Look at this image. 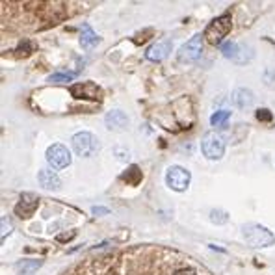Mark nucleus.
I'll return each instance as SVG.
<instances>
[{
    "mask_svg": "<svg viewBox=\"0 0 275 275\" xmlns=\"http://www.w3.org/2000/svg\"><path fill=\"white\" fill-rule=\"evenodd\" d=\"M201 52H203V37L194 36L190 41H186L180 51H178V60L186 61V63H192V61H197L201 58Z\"/></svg>",
    "mask_w": 275,
    "mask_h": 275,
    "instance_id": "nucleus-7",
    "label": "nucleus"
},
{
    "mask_svg": "<svg viewBox=\"0 0 275 275\" xmlns=\"http://www.w3.org/2000/svg\"><path fill=\"white\" fill-rule=\"evenodd\" d=\"M47 162L51 164L54 169H63L71 164V153L65 145L61 143H54L47 149Z\"/></svg>",
    "mask_w": 275,
    "mask_h": 275,
    "instance_id": "nucleus-6",
    "label": "nucleus"
},
{
    "mask_svg": "<svg viewBox=\"0 0 275 275\" xmlns=\"http://www.w3.org/2000/svg\"><path fill=\"white\" fill-rule=\"evenodd\" d=\"M104 123H106L108 130H113V132H123L128 128V118L127 113L121 112V110H112V112L106 113L104 118Z\"/></svg>",
    "mask_w": 275,
    "mask_h": 275,
    "instance_id": "nucleus-8",
    "label": "nucleus"
},
{
    "mask_svg": "<svg viewBox=\"0 0 275 275\" xmlns=\"http://www.w3.org/2000/svg\"><path fill=\"white\" fill-rule=\"evenodd\" d=\"M99 43V37L97 34L91 30V26L89 25H84L82 26V30H80V45L82 49H93V47L97 45Z\"/></svg>",
    "mask_w": 275,
    "mask_h": 275,
    "instance_id": "nucleus-14",
    "label": "nucleus"
},
{
    "mask_svg": "<svg viewBox=\"0 0 275 275\" xmlns=\"http://www.w3.org/2000/svg\"><path fill=\"white\" fill-rule=\"evenodd\" d=\"M229 118H231L229 110H219V112H216L214 116L210 118V125H212V127L221 128V127H225V123L229 121Z\"/></svg>",
    "mask_w": 275,
    "mask_h": 275,
    "instance_id": "nucleus-16",
    "label": "nucleus"
},
{
    "mask_svg": "<svg viewBox=\"0 0 275 275\" xmlns=\"http://www.w3.org/2000/svg\"><path fill=\"white\" fill-rule=\"evenodd\" d=\"M244 238L251 247H270L275 244V236L264 225L259 223H247L244 225Z\"/></svg>",
    "mask_w": 275,
    "mask_h": 275,
    "instance_id": "nucleus-1",
    "label": "nucleus"
},
{
    "mask_svg": "<svg viewBox=\"0 0 275 275\" xmlns=\"http://www.w3.org/2000/svg\"><path fill=\"white\" fill-rule=\"evenodd\" d=\"M73 97L77 99H89V101H97L99 95H101V89H99L93 82H82V84H75L71 86Z\"/></svg>",
    "mask_w": 275,
    "mask_h": 275,
    "instance_id": "nucleus-9",
    "label": "nucleus"
},
{
    "mask_svg": "<svg viewBox=\"0 0 275 275\" xmlns=\"http://www.w3.org/2000/svg\"><path fill=\"white\" fill-rule=\"evenodd\" d=\"M169 52H171V43H169V41H158V43L149 47L147 52H145V56L151 61H162Z\"/></svg>",
    "mask_w": 275,
    "mask_h": 275,
    "instance_id": "nucleus-11",
    "label": "nucleus"
},
{
    "mask_svg": "<svg viewBox=\"0 0 275 275\" xmlns=\"http://www.w3.org/2000/svg\"><path fill=\"white\" fill-rule=\"evenodd\" d=\"M91 212H93V214H106L108 209H101V207H95V209H93Z\"/></svg>",
    "mask_w": 275,
    "mask_h": 275,
    "instance_id": "nucleus-23",
    "label": "nucleus"
},
{
    "mask_svg": "<svg viewBox=\"0 0 275 275\" xmlns=\"http://www.w3.org/2000/svg\"><path fill=\"white\" fill-rule=\"evenodd\" d=\"M77 77V73H58V75H51L49 82H69Z\"/></svg>",
    "mask_w": 275,
    "mask_h": 275,
    "instance_id": "nucleus-18",
    "label": "nucleus"
},
{
    "mask_svg": "<svg viewBox=\"0 0 275 275\" xmlns=\"http://www.w3.org/2000/svg\"><path fill=\"white\" fill-rule=\"evenodd\" d=\"M210 219H212L214 223H225V221H227V214H225V212H221V210H212Z\"/></svg>",
    "mask_w": 275,
    "mask_h": 275,
    "instance_id": "nucleus-19",
    "label": "nucleus"
},
{
    "mask_svg": "<svg viewBox=\"0 0 275 275\" xmlns=\"http://www.w3.org/2000/svg\"><path fill=\"white\" fill-rule=\"evenodd\" d=\"M257 119H259V121H271V113H270V110H266V108L259 110V112H257Z\"/></svg>",
    "mask_w": 275,
    "mask_h": 275,
    "instance_id": "nucleus-20",
    "label": "nucleus"
},
{
    "mask_svg": "<svg viewBox=\"0 0 275 275\" xmlns=\"http://www.w3.org/2000/svg\"><path fill=\"white\" fill-rule=\"evenodd\" d=\"M238 45H236L235 41H231V43H223L221 45V52H223L225 58H231V60H238Z\"/></svg>",
    "mask_w": 275,
    "mask_h": 275,
    "instance_id": "nucleus-17",
    "label": "nucleus"
},
{
    "mask_svg": "<svg viewBox=\"0 0 275 275\" xmlns=\"http://www.w3.org/2000/svg\"><path fill=\"white\" fill-rule=\"evenodd\" d=\"M201 151L209 160H219L225 153V142L223 138L216 132L204 134L203 142H201Z\"/></svg>",
    "mask_w": 275,
    "mask_h": 275,
    "instance_id": "nucleus-4",
    "label": "nucleus"
},
{
    "mask_svg": "<svg viewBox=\"0 0 275 275\" xmlns=\"http://www.w3.org/2000/svg\"><path fill=\"white\" fill-rule=\"evenodd\" d=\"M231 26H233V20H231L229 13H225V15L218 17L207 26V30H204V37L209 41L210 45H219L223 37L227 36L231 32Z\"/></svg>",
    "mask_w": 275,
    "mask_h": 275,
    "instance_id": "nucleus-2",
    "label": "nucleus"
},
{
    "mask_svg": "<svg viewBox=\"0 0 275 275\" xmlns=\"http://www.w3.org/2000/svg\"><path fill=\"white\" fill-rule=\"evenodd\" d=\"M11 233V223L8 218H2V240L6 238V235H10Z\"/></svg>",
    "mask_w": 275,
    "mask_h": 275,
    "instance_id": "nucleus-21",
    "label": "nucleus"
},
{
    "mask_svg": "<svg viewBox=\"0 0 275 275\" xmlns=\"http://www.w3.org/2000/svg\"><path fill=\"white\" fill-rule=\"evenodd\" d=\"M41 264H43L41 260H22V262H17L15 264V270L22 275H30L36 270H39Z\"/></svg>",
    "mask_w": 275,
    "mask_h": 275,
    "instance_id": "nucleus-15",
    "label": "nucleus"
},
{
    "mask_svg": "<svg viewBox=\"0 0 275 275\" xmlns=\"http://www.w3.org/2000/svg\"><path fill=\"white\" fill-rule=\"evenodd\" d=\"M253 91L247 89V87H238L233 91V102H235V106L240 108V110H245V108H251L253 106Z\"/></svg>",
    "mask_w": 275,
    "mask_h": 275,
    "instance_id": "nucleus-12",
    "label": "nucleus"
},
{
    "mask_svg": "<svg viewBox=\"0 0 275 275\" xmlns=\"http://www.w3.org/2000/svg\"><path fill=\"white\" fill-rule=\"evenodd\" d=\"M37 178H39L41 186H45L47 190H58L61 184L60 177H58L54 171H51V169H41Z\"/></svg>",
    "mask_w": 275,
    "mask_h": 275,
    "instance_id": "nucleus-13",
    "label": "nucleus"
},
{
    "mask_svg": "<svg viewBox=\"0 0 275 275\" xmlns=\"http://www.w3.org/2000/svg\"><path fill=\"white\" fill-rule=\"evenodd\" d=\"M37 209V197L34 194H22L20 195V201L15 207V214L20 218H28V216L34 214V210Z\"/></svg>",
    "mask_w": 275,
    "mask_h": 275,
    "instance_id": "nucleus-10",
    "label": "nucleus"
},
{
    "mask_svg": "<svg viewBox=\"0 0 275 275\" xmlns=\"http://www.w3.org/2000/svg\"><path fill=\"white\" fill-rule=\"evenodd\" d=\"M175 275H195L194 270H178L175 271Z\"/></svg>",
    "mask_w": 275,
    "mask_h": 275,
    "instance_id": "nucleus-22",
    "label": "nucleus"
},
{
    "mask_svg": "<svg viewBox=\"0 0 275 275\" xmlns=\"http://www.w3.org/2000/svg\"><path fill=\"white\" fill-rule=\"evenodd\" d=\"M190 180H192V175H190L188 169L180 168V166H171L166 173V182L171 190L175 192H184L188 190Z\"/></svg>",
    "mask_w": 275,
    "mask_h": 275,
    "instance_id": "nucleus-5",
    "label": "nucleus"
},
{
    "mask_svg": "<svg viewBox=\"0 0 275 275\" xmlns=\"http://www.w3.org/2000/svg\"><path fill=\"white\" fill-rule=\"evenodd\" d=\"M73 149L82 158H91L99 151V140L91 132H78L73 136Z\"/></svg>",
    "mask_w": 275,
    "mask_h": 275,
    "instance_id": "nucleus-3",
    "label": "nucleus"
},
{
    "mask_svg": "<svg viewBox=\"0 0 275 275\" xmlns=\"http://www.w3.org/2000/svg\"><path fill=\"white\" fill-rule=\"evenodd\" d=\"M73 236H75V233H69V235H60V236H58V240H61V242H63V240L73 238Z\"/></svg>",
    "mask_w": 275,
    "mask_h": 275,
    "instance_id": "nucleus-24",
    "label": "nucleus"
}]
</instances>
